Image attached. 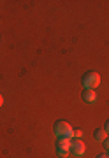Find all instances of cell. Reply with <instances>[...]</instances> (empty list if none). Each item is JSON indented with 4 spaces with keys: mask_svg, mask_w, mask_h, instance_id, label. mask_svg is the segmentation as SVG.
Instances as JSON below:
<instances>
[{
    "mask_svg": "<svg viewBox=\"0 0 109 158\" xmlns=\"http://www.w3.org/2000/svg\"><path fill=\"white\" fill-rule=\"evenodd\" d=\"M81 83L85 86V90H95V88H99V85H100V76H99L95 70H90V72H86L85 76H83Z\"/></svg>",
    "mask_w": 109,
    "mask_h": 158,
    "instance_id": "obj_1",
    "label": "cell"
},
{
    "mask_svg": "<svg viewBox=\"0 0 109 158\" xmlns=\"http://www.w3.org/2000/svg\"><path fill=\"white\" fill-rule=\"evenodd\" d=\"M104 130H106V134L109 135V119L106 121V125H104Z\"/></svg>",
    "mask_w": 109,
    "mask_h": 158,
    "instance_id": "obj_9",
    "label": "cell"
},
{
    "mask_svg": "<svg viewBox=\"0 0 109 158\" xmlns=\"http://www.w3.org/2000/svg\"><path fill=\"white\" fill-rule=\"evenodd\" d=\"M2 104H4V97L0 95V107H2Z\"/></svg>",
    "mask_w": 109,
    "mask_h": 158,
    "instance_id": "obj_10",
    "label": "cell"
},
{
    "mask_svg": "<svg viewBox=\"0 0 109 158\" xmlns=\"http://www.w3.org/2000/svg\"><path fill=\"white\" fill-rule=\"evenodd\" d=\"M107 158H109V151H107Z\"/></svg>",
    "mask_w": 109,
    "mask_h": 158,
    "instance_id": "obj_12",
    "label": "cell"
},
{
    "mask_svg": "<svg viewBox=\"0 0 109 158\" xmlns=\"http://www.w3.org/2000/svg\"><path fill=\"white\" fill-rule=\"evenodd\" d=\"M72 127H70L67 121H63V119H60V121H57L55 123V134H57L58 137H67V139H70L72 137Z\"/></svg>",
    "mask_w": 109,
    "mask_h": 158,
    "instance_id": "obj_2",
    "label": "cell"
},
{
    "mask_svg": "<svg viewBox=\"0 0 109 158\" xmlns=\"http://www.w3.org/2000/svg\"><path fill=\"white\" fill-rule=\"evenodd\" d=\"M83 100H85L86 104H93V102L97 100V93H95V90H85L83 91Z\"/></svg>",
    "mask_w": 109,
    "mask_h": 158,
    "instance_id": "obj_5",
    "label": "cell"
},
{
    "mask_svg": "<svg viewBox=\"0 0 109 158\" xmlns=\"http://www.w3.org/2000/svg\"><path fill=\"white\" fill-rule=\"evenodd\" d=\"M104 148H106V149L109 151V135L106 137V139H104Z\"/></svg>",
    "mask_w": 109,
    "mask_h": 158,
    "instance_id": "obj_8",
    "label": "cell"
},
{
    "mask_svg": "<svg viewBox=\"0 0 109 158\" xmlns=\"http://www.w3.org/2000/svg\"><path fill=\"white\" fill-rule=\"evenodd\" d=\"M81 135H83V130H72V137L74 139H81Z\"/></svg>",
    "mask_w": 109,
    "mask_h": 158,
    "instance_id": "obj_7",
    "label": "cell"
},
{
    "mask_svg": "<svg viewBox=\"0 0 109 158\" xmlns=\"http://www.w3.org/2000/svg\"><path fill=\"white\" fill-rule=\"evenodd\" d=\"M70 142L72 139H67V137H58V142H57V155L58 156H69L70 153Z\"/></svg>",
    "mask_w": 109,
    "mask_h": 158,
    "instance_id": "obj_3",
    "label": "cell"
},
{
    "mask_svg": "<svg viewBox=\"0 0 109 158\" xmlns=\"http://www.w3.org/2000/svg\"><path fill=\"white\" fill-rule=\"evenodd\" d=\"M85 151H86L85 142L81 141V139H74V141L70 142V155H74V156H81Z\"/></svg>",
    "mask_w": 109,
    "mask_h": 158,
    "instance_id": "obj_4",
    "label": "cell"
},
{
    "mask_svg": "<svg viewBox=\"0 0 109 158\" xmlns=\"http://www.w3.org/2000/svg\"><path fill=\"white\" fill-rule=\"evenodd\" d=\"M97 158H107V155H99Z\"/></svg>",
    "mask_w": 109,
    "mask_h": 158,
    "instance_id": "obj_11",
    "label": "cell"
},
{
    "mask_svg": "<svg viewBox=\"0 0 109 158\" xmlns=\"http://www.w3.org/2000/svg\"><path fill=\"white\" fill-rule=\"evenodd\" d=\"M107 137V134H106V130L104 128H97L95 132H93V141L97 142H104V139Z\"/></svg>",
    "mask_w": 109,
    "mask_h": 158,
    "instance_id": "obj_6",
    "label": "cell"
}]
</instances>
